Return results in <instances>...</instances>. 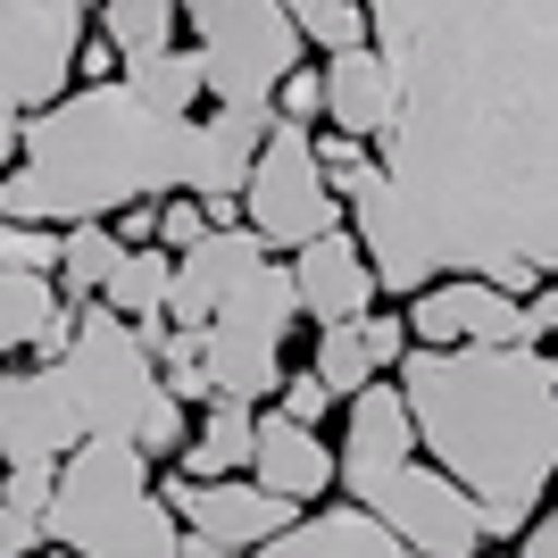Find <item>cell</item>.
I'll return each mask as SVG.
<instances>
[{"label":"cell","instance_id":"9","mask_svg":"<svg viewBox=\"0 0 558 558\" xmlns=\"http://www.w3.org/2000/svg\"><path fill=\"white\" fill-rule=\"evenodd\" d=\"M242 226L267 242L276 258H292L301 242L342 226V201L326 192V167H317V125H267L251 159V184H242Z\"/></svg>","mask_w":558,"mask_h":558},{"label":"cell","instance_id":"36","mask_svg":"<svg viewBox=\"0 0 558 558\" xmlns=\"http://www.w3.org/2000/svg\"><path fill=\"white\" fill-rule=\"evenodd\" d=\"M125 75V59H117V43H100V34H84V50H75V93L84 84H117Z\"/></svg>","mask_w":558,"mask_h":558},{"label":"cell","instance_id":"4","mask_svg":"<svg viewBox=\"0 0 558 558\" xmlns=\"http://www.w3.org/2000/svg\"><path fill=\"white\" fill-rule=\"evenodd\" d=\"M50 367H59L75 417H84V442H93V434L134 442L150 466L175 459V450L192 442V409L159 384L142 333L125 326L109 301H84V308H75V342H68V359H50Z\"/></svg>","mask_w":558,"mask_h":558},{"label":"cell","instance_id":"42","mask_svg":"<svg viewBox=\"0 0 558 558\" xmlns=\"http://www.w3.org/2000/svg\"><path fill=\"white\" fill-rule=\"evenodd\" d=\"M484 558H517V550H484Z\"/></svg>","mask_w":558,"mask_h":558},{"label":"cell","instance_id":"16","mask_svg":"<svg viewBox=\"0 0 558 558\" xmlns=\"http://www.w3.org/2000/svg\"><path fill=\"white\" fill-rule=\"evenodd\" d=\"M267 242H258L251 226H217L201 251H184L175 258V292H167V326L175 333H209V317H217V301H226L233 283L251 276V267H267Z\"/></svg>","mask_w":558,"mask_h":558},{"label":"cell","instance_id":"33","mask_svg":"<svg viewBox=\"0 0 558 558\" xmlns=\"http://www.w3.org/2000/svg\"><path fill=\"white\" fill-rule=\"evenodd\" d=\"M276 409H283L292 425H326L333 409H342V400H333V392H326V384H317L308 367H292V375H283V392H276Z\"/></svg>","mask_w":558,"mask_h":558},{"label":"cell","instance_id":"14","mask_svg":"<svg viewBox=\"0 0 558 558\" xmlns=\"http://www.w3.org/2000/svg\"><path fill=\"white\" fill-rule=\"evenodd\" d=\"M276 109H209L184 125V192L201 209H242V184H251V159L258 142H267Z\"/></svg>","mask_w":558,"mask_h":558},{"label":"cell","instance_id":"3","mask_svg":"<svg viewBox=\"0 0 558 558\" xmlns=\"http://www.w3.org/2000/svg\"><path fill=\"white\" fill-rule=\"evenodd\" d=\"M184 125L134 100V84H84L25 117L17 167L0 175V217L17 226H109L134 201L184 192Z\"/></svg>","mask_w":558,"mask_h":558},{"label":"cell","instance_id":"6","mask_svg":"<svg viewBox=\"0 0 558 558\" xmlns=\"http://www.w3.org/2000/svg\"><path fill=\"white\" fill-rule=\"evenodd\" d=\"M184 34L209 109H276V84L308 59L283 0H184Z\"/></svg>","mask_w":558,"mask_h":558},{"label":"cell","instance_id":"34","mask_svg":"<svg viewBox=\"0 0 558 558\" xmlns=\"http://www.w3.org/2000/svg\"><path fill=\"white\" fill-rule=\"evenodd\" d=\"M50 492H59V466H0V500H9V509L43 517Z\"/></svg>","mask_w":558,"mask_h":558},{"label":"cell","instance_id":"23","mask_svg":"<svg viewBox=\"0 0 558 558\" xmlns=\"http://www.w3.org/2000/svg\"><path fill=\"white\" fill-rule=\"evenodd\" d=\"M167 292H175V251H125L117 258V276H109V292L100 301L125 317V326H150V317H167Z\"/></svg>","mask_w":558,"mask_h":558},{"label":"cell","instance_id":"26","mask_svg":"<svg viewBox=\"0 0 558 558\" xmlns=\"http://www.w3.org/2000/svg\"><path fill=\"white\" fill-rule=\"evenodd\" d=\"M283 9H292V25H301L308 59H333V50L375 43V34H367V9H359V0H283Z\"/></svg>","mask_w":558,"mask_h":558},{"label":"cell","instance_id":"5","mask_svg":"<svg viewBox=\"0 0 558 558\" xmlns=\"http://www.w3.org/2000/svg\"><path fill=\"white\" fill-rule=\"evenodd\" d=\"M43 534L75 558H184V525L159 500V475L134 442H75L59 466V492L43 509Z\"/></svg>","mask_w":558,"mask_h":558},{"label":"cell","instance_id":"39","mask_svg":"<svg viewBox=\"0 0 558 558\" xmlns=\"http://www.w3.org/2000/svg\"><path fill=\"white\" fill-rule=\"evenodd\" d=\"M17 142H25V109H17V100H0V175L17 167Z\"/></svg>","mask_w":558,"mask_h":558},{"label":"cell","instance_id":"18","mask_svg":"<svg viewBox=\"0 0 558 558\" xmlns=\"http://www.w3.org/2000/svg\"><path fill=\"white\" fill-rule=\"evenodd\" d=\"M251 558H409V550L359 500H326V509H301L276 542H258Z\"/></svg>","mask_w":558,"mask_h":558},{"label":"cell","instance_id":"30","mask_svg":"<svg viewBox=\"0 0 558 558\" xmlns=\"http://www.w3.org/2000/svg\"><path fill=\"white\" fill-rule=\"evenodd\" d=\"M276 117L283 125H326V75H317V59H301L276 84Z\"/></svg>","mask_w":558,"mask_h":558},{"label":"cell","instance_id":"11","mask_svg":"<svg viewBox=\"0 0 558 558\" xmlns=\"http://www.w3.org/2000/svg\"><path fill=\"white\" fill-rule=\"evenodd\" d=\"M159 500L175 509V525H184L192 542H209V550H233L251 558L258 542H276L283 525H292V500H276V492H258L251 475H217V484H192V475H159Z\"/></svg>","mask_w":558,"mask_h":558},{"label":"cell","instance_id":"40","mask_svg":"<svg viewBox=\"0 0 558 558\" xmlns=\"http://www.w3.org/2000/svg\"><path fill=\"white\" fill-rule=\"evenodd\" d=\"M184 558H233V550H209V542H192V534H184Z\"/></svg>","mask_w":558,"mask_h":558},{"label":"cell","instance_id":"19","mask_svg":"<svg viewBox=\"0 0 558 558\" xmlns=\"http://www.w3.org/2000/svg\"><path fill=\"white\" fill-rule=\"evenodd\" d=\"M251 442H258V409H242V400H209V409L192 417V442L175 450V475H192V484L251 475Z\"/></svg>","mask_w":558,"mask_h":558},{"label":"cell","instance_id":"1","mask_svg":"<svg viewBox=\"0 0 558 558\" xmlns=\"http://www.w3.org/2000/svg\"><path fill=\"white\" fill-rule=\"evenodd\" d=\"M400 117L342 209L384 301L558 283V0H359Z\"/></svg>","mask_w":558,"mask_h":558},{"label":"cell","instance_id":"38","mask_svg":"<svg viewBox=\"0 0 558 558\" xmlns=\"http://www.w3.org/2000/svg\"><path fill=\"white\" fill-rule=\"evenodd\" d=\"M517 558H558V509H542L525 534H517Z\"/></svg>","mask_w":558,"mask_h":558},{"label":"cell","instance_id":"29","mask_svg":"<svg viewBox=\"0 0 558 558\" xmlns=\"http://www.w3.org/2000/svg\"><path fill=\"white\" fill-rule=\"evenodd\" d=\"M0 267H9V276H59V226L0 217Z\"/></svg>","mask_w":558,"mask_h":558},{"label":"cell","instance_id":"31","mask_svg":"<svg viewBox=\"0 0 558 558\" xmlns=\"http://www.w3.org/2000/svg\"><path fill=\"white\" fill-rule=\"evenodd\" d=\"M209 233H217V226H209V209H201L192 192H167V201H159V251L184 258V251H201Z\"/></svg>","mask_w":558,"mask_h":558},{"label":"cell","instance_id":"28","mask_svg":"<svg viewBox=\"0 0 558 558\" xmlns=\"http://www.w3.org/2000/svg\"><path fill=\"white\" fill-rule=\"evenodd\" d=\"M317 167H326V192L333 201H359V192L375 184V142H359V134H333V125H317Z\"/></svg>","mask_w":558,"mask_h":558},{"label":"cell","instance_id":"8","mask_svg":"<svg viewBox=\"0 0 558 558\" xmlns=\"http://www.w3.org/2000/svg\"><path fill=\"white\" fill-rule=\"evenodd\" d=\"M333 500H359L409 558H484L492 550L484 509H475L425 450H409V459H392V466H367V475H342Z\"/></svg>","mask_w":558,"mask_h":558},{"label":"cell","instance_id":"27","mask_svg":"<svg viewBox=\"0 0 558 558\" xmlns=\"http://www.w3.org/2000/svg\"><path fill=\"white\" fill-rule=\"evenodd\" d=\"M150 367H159V384L184 400V409H209V400H217L209 392V342H201V333H175V326H167L159 342H150Z\"/></svg>","mask_w":558,"mask_h":558},{"label":"cell","instance_id":"25","mask_svg":"<svg viewBox=\"0 0 558 558\" xmlns=\"http://www.w3.org/2000/svg\"><path fill=\"white\" fill-rule=\"evenodd\" d=\"M308 375L326 384L333 400H359L375 384V359L367 342H359V326H317V342H308Z\"/></svg>","mask_w":558,"mask_h":558},{"label":"cell","instance_id":"7","mask_svg":"<svg viewBox=\"0 0 558 558\" xmlns=\"http://www.w3.org/2000/svg\"><path fill=\"white\" fill-rule=\"evenodd\" d=\"M292 326H301L292 267H283V258H267V267H251V276L217 301L209 333H201V342H209V392H217V400H242V409L276 400L283 375H292V367H283Z\"/></svg>","mask_w":558,"mask_h":558},{"label":"cell","instance_id":"35","mask_svg":"<svg viewBox=\"0 0 558 558\" xmlns=\"http://www.w3.org/2000/svg\"><path fill=\"white\" fill-rule=\"evenodd\" d=\"M43 517H25V509H9V500H0V558H34L43 550Z\"/></svg>","mask_w":558,"mask_h":558},{"label":"cell","instance_id":"22","mask_svg":"<svg viewBox=\"0 0 558 558\" xmlns=\"http://www.w3.org/2000/svg\"><path fill=\"white\" fill-rule=\"evenodd\" d=\"M117 258H125V242H117L109 226H59V301L84 308L109 292L117 276Z\"/></svg>","mask_w":558,"mask_h":558},{"label":"cell","instance_id":"15","mask_svg":"<svg viewBox=\"0 0 558 558\" xmlns=\"http://www.w3.org/2000/svg\"><path fill=\"white\" fill-rule=\"evenodd\" d=\"M251 484L292 500V509H326L342 492V466H333V442L317 425H292L283 409H258V442H251Z\"/></svg>","mask_w":558,"mask_h":558},{"label":"cell","instance_id":"32","mask_svg":"<svg viewBox=\"0 0 558 558\" xmlns=\"http://www.w3.org/2000/svg\"><path fill=\"white\" fill-rule=\"evenodd\" d=\"M359 342H367V359H375V375H392L400 359H409V317H400V308H367V317H359Z\"/></svg>","mask_w":558,"mask_h":558},{"label":"cell","instance_id":"12","mask_svg":"<svg viewBox=\"0 0 558 558\" xmlns=\"http://www.w3.org/2000/svg\"><path fill=\"white\" fill-rule=\"evenodd\" d=\"M84 442L59 367H0V466H68Z\"/></svg>","mask_w":558,"mask_h":558},{"label":"cell","instance_id":"10","mask_svg":"<svg viewBox=\"0 0 558 558\" xmlns=\"http://www.w3.org/2000/svg\"><path fill=\"white\" fill-rule=\"evenodd\" d=\"M93 34V9L75 0H0V100L25 117L75 93V50Z\"/></svg>","mask_w":558,"mask_h":558},{"label":"cell","instance_id":"21","mask_svg":"<svg viewBox=\"0 0 558 558\" xmlns=\"http://www.w3.org/2000/svg\"><path fill=\"white\" fill-rule=\"evenodd\" d=\"M125 84H134V100H150L159 117H201V100H209V84H201V59H192V43L150 50V59H125Z\"/></svg>","mask_w":558,"mask_h":558},{"label":"cell","instance_id":"41","mask_svg":"<svg viewBox=\"0 0 558 558\" xmlns=\"http://www.w3.org/2000/svg\"><path fill=\"white\" fill-rule=\"evenodd\" d=\"M34 558H75V550H59V542H43V550H34Z\"/></svg>","mask_w":558,"mask_h":558},{"label":"cell","instance_id":"24","mask_svg":"<svg viewBox=\"0 0 558 558\" xmlns=\"http://www.w3.org/2000/svg\"><path fill=\"white\" fill-rule=\"evenodd\" d=\"M59 308H68L59 301V276H9V267H0V359L34 350Z\"/></svg>","mask_w":558,"mask_h":558},{"label":"cell","instance_id":"13","mask_svg":"<svg viewBox=\"0 0 558 558\" xmlns=\"http://www.w3.org/2000/svg\"><path fill=\"white\" fill-rule=\"evenodd\" d=\"M283 267H292V301H301L308 326H359L367 308H384V283H375V267H367V251H359L350 226L301 242Z\"/></svg>","mask_w":558,"mask_h":558},{"label":"cell","instance_id":"2","mask_svg":"<svg viewBox=\"0 0 558 558\" xmlns=\"http://www.w3.org/2000/svg\"><path fill=\"white\" fill-rule=\"evenodd\" d=\"M417 450L484 509L492 542H517L558 492V350H409L392 367Z\"/></svg>","mask_w":558,"mask_h":558},{"label":"cell","instance_id":"20","mask_svg":"<svg viewBox=\"0 0 558 558\" xmlns=\"http://www.w3.org/2000/svg\"><path fill=\"white\" fill-rule=\"evenodd\" d=\"M93 34L117 43V59H150V50L184 43V0H100Z\"/></svg>","mask_w":558,"mask_h":558},{"label":"cell","instance_id":"17","mask_svg":"<svg viewBox=\"0 0 558 558\" xmlns=\"http://www.w3.org/2000/svg\"><path fill=\"white\" fill-rule=\"evenodd\" d=\"M317 75H326V125H333V134H359V142L392 134L400 93H392V68H384V50H375V43L317 59Z\"/></svg>","mask_w":558,"mask_h":558},{"label":"cell","instance_id":"37","mask_svg":"<svg viewBox=\"0 0 558 558\" xmlns=\"http://www.w3.org/2000/svg\"><path fill=\"white\" fill-rule=\"evenodd\" d=\"M109 233L125 242V251H150V242H159V201H134V209H117V217H109Z\"/></svg>","mask_w":558,"mask_h":558}]
</instances>
